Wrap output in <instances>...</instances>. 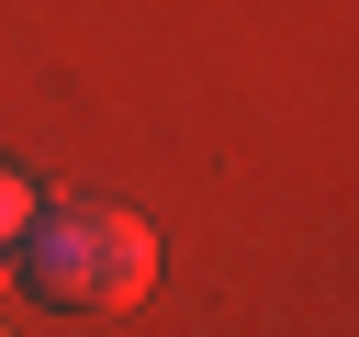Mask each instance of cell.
I'll use <instances>...</instances> for the list:
<instances>
[{"mask_svg":"<svg viewBox=\"0 0 359 337\" xmlns=\"http://www.w3.org/2000/svg\"><path fill=\"white\" fill-rule=\"evenodd\" d=\"M11 258H22V292L56 303V315H123L157 281V236L123 202H56V191L34 202V225L11 236Z\"/></svg>","mask_w":359,"mask_h":337,"instance_id":"obj_1","label":"cell"},{"mask_svg":"<svg viewBox=\"0 0 359 337\" xmlns=\"http://www.w3.org/2000/svg\"><path fill=\"white\" fill-rule=\"evenodd\" d=\"M34 202H45V180H34L22 157H0V258H11V236L34 225Z\"/></svg>","mask_w":359,"mask_h":337,"instance_id":"obj_2","label":"cell"}]
</instances>
